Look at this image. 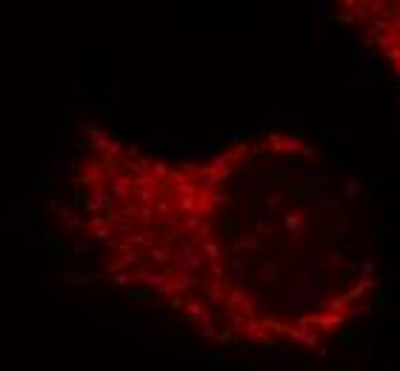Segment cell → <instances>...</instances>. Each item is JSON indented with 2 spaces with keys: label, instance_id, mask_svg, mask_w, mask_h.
I'll list each match as a JSON object with an SVG mask.
<instances>
[{
  "label": "cell",
  "instance_id": "1",
  "mask_svg": "<svg viewBox=\"0 0 400 371\" xmlns=\"http://www.w3.org/2000/svg\"><path fill=\"white\" fill-rule=\"evenodd\" d=\"M60 206L115 288L240 351H320L366 314L380 257L360 188L300 132L166 160L80 123Z\"/></svg>",
  "mask_w": 400,
  "mask_h": 371
},
{
  "label": "cell",
  "instance_id": "2",
  "mask_svg": "<svg viewBox=\"0 0 400 371\" xmlns=\"http://www.w3.org/2000/svg\"><path fill=\"white\" fill-rule=\"evenodd\" d=\"M334 9L400 86V0H334Z\"/></svg>",
  "mask_w": 400,
  "mask_h": 371
}]
</instances>
